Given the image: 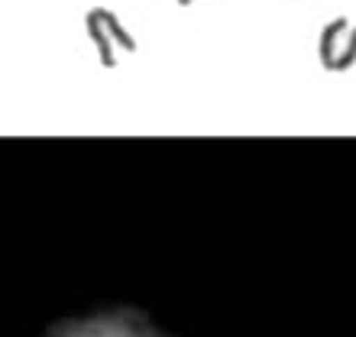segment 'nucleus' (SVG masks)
Wrapping results in <instances>:
<instances>
[{
  "instance_id": "f257e3e1",
  "label": "nucleus",
  "mask_w": 356,
  "mask_h": 337,
  "mask_svg": "<svg viewBox=\"0 0 356 337\" xmlns=\"http://www.w3.org/2000/svg\"><path fill=\"white\" fill-rule=\"evenodd\" d=\"M318 58L327 72H350L356 65V19L334 17L321 26Z\"/></svg>"
},
{
  "instance_id": "f03ea898",
  "label": "nucleus",
  "mask_w": 356,
  "mask_h": 337,
  "mask_svg": "<svg viewBox=\"0 0 356 337\" xmlns=\"http://www.w3.org/2000/svg\"><path fill=\"white\" fill-rule=\"evenodd\" d=\"M88 33H91V39L97 42L101 58L107 65L117 58V49H133V36L120 26V19L113 17L111 10H101V7L91 10V13H88Z\"/></svg>"
},
{
  "instance_id": "7ed1b4c3",
  "label": "nucleus",
  "mask_w": 356,
  "mask_h": 337,
  "mask_svg": "<svg viewBox=\"0 0 356 337\" xmlns=\"http://www.w3.org/2000/svg\"><path fill=\"white\" fill-rule=\"evenodd\" d=\"M58 337H159L149 324L133 318H94L85 324H75V328L62 331Z\"/></svg>"
},
{
  "instance_id": "20e7f679",
  "label": "nucleus",
  "mask_w": 356,
  "mask_h": 337,
  "mask_svg": "<svg viewBox=\"0 0 356 337\" xmlns=\"http://www.w3.org/2000/svg\"><path fill=\"white\" fill-rule=\"evenodd\" d=\"M178 3H195V0H178Z\"/></svg>"
}]
</instances>
